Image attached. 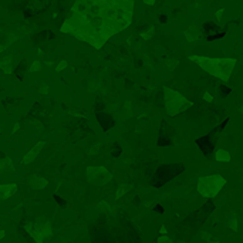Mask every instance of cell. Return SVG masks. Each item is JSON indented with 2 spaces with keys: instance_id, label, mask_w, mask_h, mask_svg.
Wrapping results in <instances>:
<instances>
[{
  "instance_id": "30bf717a",
  "label": "cell",
  "mask_w": 243,
  "mask_h": 243,
  "mask_svg": "<svg viewBox=\"0 0 243 243\" xmlns=\"http://www.w3.org/2000/svg\"><path fill=\"white\" fill-rule=\"evenodd\" d=\"M17 191V185H0V202L4 199H9L14 192Z\"/></svg>"
},
{
  "instance_id": "f1b7e54d",
  "label": "cell",
  "mask_w": 243,
  "mask_h": 243,
  "mask_svg": "<svg viewBox=\"0 0 243 243\" xmlns=\"http://www.w3.org/2000/svg\"><path fill=\"white\" fill-rule=\"evenodd\" d=\"M159 20H161V23H166V16H161Z\"/></svg>"
},
{
  "instance_id": "4316f807",
  "label": "cell",
  "mask_w": 243,
  "mask_h": 243,
  "mask_svg": "<svg viewBox=\"0 0 243 243\" xmlns=\"http://www.w3.org/2000/svg\"><path fill=\"white\" fill-rule=\"evenodd\" d=\"M145 4H148V6H154L155 4V0H142Z\"/></svg>"
},
{
  "instance_id": "484cf974",
  "label": "cell",
  "mask_w": 243,
  "mask_h": 243,
  "mask_svg": "<svg viewBox=\"0 0 243 243\" xmlns=\"http://www.w3.org/2000/svg\"><path fill=\"white\" fill-rule=\"evenodd\" d=\"M203 98H205V100H206V101H213V97L212 96H210V94H209V92H205V96H203Z\"/></svg>"
},
{
  "instance_id": "cb8c5ba5",
  "label": "cell",
  "mask_w": 243,
  "mask_h": 243,
  "mask_svg": "<svg viewBox=\"0 0 243 243\" xmlns=\"http://www.w3.org/2000/svg\"><path fill=\"white\" fill-rule=\"evenodd\" d=\"M158 243H172V240H171L169 237L163 236V237H159V239H158Z\"/></svg>"
},
{
  "instance_id": "4fadbf2b",
  "label": "cell",
  "mask_w": 243,
  "mask_h": 243,
  "mask_svg": "<svg viewBox=\"0 0 243 243\" xmlns=\"http://www.w3.org/2000/svg\"><path fill=\"white\" fill-rule=\"evenodd\" d=\"M0 68L4 71L6 74L13 73V68H12V55H7L6 59H3L0 61Z\"/></svg>"
},
{
  "instance_id": "9a60e30c",
  "label": "cell",
  "mask_w": 243,
  "mask_h": 243,
  "mask_svg": "<svg viewBox=\"0 0 243 243\" xmlns=\"http://www.w3.org/2000/svg\"><path fill=\"white\" fill-rule=\"evenodd\" d=\"M216 161H219V162H229L230 161V155L225 149H219L216 152Z\"/></svg>"
},
{
  "instance_id": "277c9868",
  "label": "cell",
  "mask_w": 243,
  "mask_h": 243,
  "mask_svg": "<svg viewBox=\"0 0 243 243\" xmlns=\"http://www.w3.org/2000/svg\"><path fill=\"white\" fill-rule=\"evenodd\" d=\"M189 59L192 61H196L200 64L203 70H206L209 74L219 77L222 80H228L230 73L233 71V67L236 64V60H226V59H208V57H196L191 55Z\"/></svg>"
},
{
  "instance_id": "603a6c76",
  "label": "cell",
  "mask_w": 243,
  "mask_h": 243,
  "mask_svg": "<svg viewBox=\"0 0 243 243\" xmlns=\"http://www.w3.org/2000/svg\"><path fill=\"white\" fill-rule=\"evenodd\" d=\"M202 237L203 239H206V240H210L212 243H218V240L215 239V237L212 236V235H208V233H202Z\"/></svg>"
},
{
  "instance_id": "8fae6325",
  "label": "cell",
  "mask_w": 243,
  "mask_h": 243,
  "mask_svg": "<svg viewBox=\"0 0 243 243\" xmlns=\"http://www.w3.org/2000/svg\"><path fill=\"white\" fill-rule=\"evenodd\" d=\"M43 147H44V142H43V141L39 142L37 145H34L33 149H31L30 152H27V155H26V157L23 158V163H26V165H27V163H30L31 161L36 159V157H37L39 154H40V151H41V148H43Z\"/></svg>"
},
{
  "instance_id": "d4e9b609",
  "label": "cell",
  "mask_w": 243,
  "mask_h": 243,
  "mask_svg": "<svg viewBox=\"0 0 243 243\" xmlns=\"http://www.w3.org/2000/svg\"><path fill=\"white\" fill-rule=\"evenodd\" d=\"M222 16H223V9H219L218 12H216V18H218V22H220L222 20Z\"/></svg>"
},
{
  "instance_id": "e0dca14e",
  "label": "cell",
  "mask_w": 243,
  "mask_h": 243,
  "mask_svg": "<svg viewBox=\"0 0 243 243\" xmlns=\"http://www.w3.org/2000/svg\"><path fill=\"white\" fill-rule=\"evenodd\" d=\"M229 228H230L232 230H237V218H236V213H232L230 220H229Z\"/></svg>"
},
{
  "instance_id": "7c38bea8",
  "label": "cell",
  "mask_w": 243,
  "mask_h": 243,
  "mask_svg": "<svg viewBox=\"0 0 243 243\" xmlns=\"http://www.w3.org/2000/svg\"><path fill=\"white\" fill-rule=\"evenodd\" d=\"M28 182H30V186L33 189H43L47 185L46 179L40 178V176H31V178L28 179Z\"/></svg>"
},
{
  "instance_id": "4dcf8cb0",
  "label": "cell",
  "mask_w": 243,
  "mask_h": 243,
  "mask_svg": "<svg viewBox=\"0 0 243 243\" xmlns=\"http://www.w3.org/2000/svg\"><path fill=\"white\" fill-rule=\"evenodd\" d=\"M3 236H4V232H3V230H0V239H2Z\"/></svg>"
},
{
  "instance_id": "52a82bcc",
  "label": "cell",
  "mask_w": 243,
  "mask_h": 243,
  "mask_svg": "<svg viewBox=\"0 0 243 243\" xmlns=\"http://www.w3.org/2000/svg\"><path fill=\"white\" fill-rule=\"evenodd\" d=\"M182 171H185V166L181 163H172V165H163L155 173V178L151 181V184L155 185V188H159L162 184L171 181L172 178H175L178 173H181Z\"/></svg>"
},
{
  "instance_id": "8992f818",
  "label": "cell",
  "mask_w": 243,
  "mask_h": 243,
  "mask_svg": "<svg viewBox=\"0 0 243 243\" xmlns=\"http://www.w3.org/2000/svg\"><path fill=\"white\" fill-rule=\"evenodd\" d=\"M165 94H166L165 96V108H166V111H168L169 115H176L192 105V102H189L188 100H185L184 97L176 91L165 88Z\"/></svg>"
},
{
  "instance_id": "7402d4cb",
  "label": "cell",
  "mask_w": 243,
  "mask_h": 243,
  "mask_svg": "<svg viewBox=\"0 0 243 243\" xmlns=\"http://www.w3.org/2000/svg\"><path fill=\"white\" fill-rule=\"evenodd\" d=\"M176 64H178V61H176V60H166V65H168V68H169V70H173Z\"/></svg>"
},
{
  "instance_id": "2e32d148",
  "label": "cell",
  "mask_w": 243,
  "mask_h": 243,
  "mask_svg": "<svg viewBox=\"0 0 243 243\" xmlns=\"http://www.w3.org/2000/svg\"><path fill=\"white\" fill-rule=\"evenodd\" d=\"M128 191H131V186H129V185H121L117 191V199L118 198H122Z\"/></svg>"
},
{
  "instance_id": "83f0119b",
  "label": "cell",
  "mask_w": 243,
  "mask_h": 243,
  "mask_svg": "<svg viewBox=\"0 0 243 243\" xmlns=\"http://www.w3.org/2000/svg\"><path fill=\"white\" fill-rule=\"evenodd\" d=\"M98 148H100V144H97V147H94V148H92L90 154H97V151H98Z\"/></svg>"
},
{
  "instance_id": "9c48e42d",
  "label": "cell",
  "mask_w": 243,
  "mask_h": 243,
  "mask_svg": "<svg viewBox=\"0 0 243 243\" xmlns=\"http://www.w3.org/2000/svg\"><path fill=\"white\" fill-rule=\"evenodd\" d=\"M87 179L96 186H102L112 179V175L102 166H90L87 168Z\"/></svg>"
},
{
  "instance_id": "3957f363",
  "label": "cell",
  "mask_w": 243,
  "mask_h": 243,
  "mask_svg": "<svg viewBox=\"0 0 243 243\" xmlns=\"http://www.w3.org/2000/svg\"><path fill=\"white\" fill-rule=\"evenodd\" d=\"M215 205L212 202H206L200 209H198L196 212L191 213L186 219L176 225L175 230H176V236L179 240H189L198 230L200 229V226L205 223V220L208 219V216L213 212Z\"/></svg>"
},
{
  "instance_id": "5b68a950",
  "label": "cell",
  "mask_w": 243,
  "mask_h": 243,
  "mask_svg": "<svg viewBox=\"0 0 243 243\" xmlns=\"http://www.w3.org/2000/svg\"><path fill=\"white\" fill-rule=\"evenodd\" d=\"M226 185V179L220 175H209V176H200L198 179V192L203 198H215L222 188Z\"/></svg>"
},
{
  "instance_id": "7a4b0ae2",
  "label": "cell",
  "mask_w": 243,
  "mask_h": 243,
  "mask_svg": "<svg viewBox=\"0 0 243 243\" xmlns=\"http://www.w3.org/2000/svg\"><path fill=\"white\" fill-rule=\"evenodd\" d=\"M91 243H142L141 232L122 208L101 202L88 220Z\"/></svg>"
},
{
  "instance_id": "6da1fadb",
  "label": "cell",
  "mask_w": 243,
  "mask_h": 243,
  "mask_svg": "<svg viewBox=\"0 0 243 243\" xmlns=\"http://www.w3.org/2000/svg\"><path fill=\"white\" fill-rule=\"evenodd\" d=\"M134 0H77L68 20L73 34L100 47L132 20Z\"/></svg>"
},
{
  "instance_id": "ba28073f",
  "label": "cell",
  "mask_w": 243,
  "mask_h": 243,
  "mask_svg": "<svg viewBox=\"0 0 243 243\" xmlns=\"http://www.w3.org/2000/svg\"><path fill=\"white\" fill-rule=\"evenodd\" d=\"M26 229H27L28 233L36 239L37 243H43V240L46 239V237L51 236V223L44 218L36 219L34 225L26 226Z\"/></svg>"
},
{
  "instance_id": "ac0fdd59",
  "label": "cell",
  "mask_w": 243,
  "mask_h": 243,
  "mask_svg": "<svg viewBox=\"0 0 243 243\" xmlns=\"http://www.w3.org/2000/svg\"><path fill=\"white\" fill-rule=\"evenodd\" d=\"M41 70V63L40 61H34L33 64H31V67L28 68V71H30V73H36V71H40Z\"/></svg>"
},
{
  "instance_id": "44dd1931",
  "label": "cell",
  "mask_w": 243,
  "mask_h": 243,
  "mask_svg": "<svg viewBox=\"0 0 243 243\" xmlns=\"http://www.w3.org/2000/svg\"><path fill=\"white\" fill-rule=\"evenodd\" d=\"M39 92H40V94H49V85H47L46 83H41L40 88H39Z\"/></svg>"
},
{
  "instance_id": "ffe728a7",
  "label": "cell",
  "mask_w": 243,
  "mask_h": 243,
  "mask_svg": "<svg viewBox=\"0 0 243 243\" xmlns=\"http://www.w3.org/2000/svg\"><path fill=\"white\" fill-rule=\"evenodd\" d=\"M65 67H67V61H65V60H61V61L59 63V65L55 67V71H57V73H60V71H63Z\"/></svg>"
},
{
  "instance_id": "5bb4252c",
  "label": "cell",
  "mask_w": 243,
  "mask_h": 243,
  "mask_svg": "<svg viewBox=\"0 0 243 243\" xmlns=\"http://www.w3.org/2000/svg\"><path fill=\"white\" fill-rule=\"evenodd\" d=\"M185 37H186V40L188 41H195L199 37V34H198V30H196V27L195 26H191V27L188 28V30L185 31Z\"/></svg>"
},
{
  "instance_id": "d6986e66",
  "label": "cell",
  "mask_w": 243,
  "mask_h": 243,
  "mask_svg": "<svg viewBox=\"0 0 243 243\" xmlns=\"http://www.w3.org/2000/svg\"><path fill=\"white\" fill-rule=\"evenodd\" d=\"M152 31H154V27H151L148 31H145V33H141V37L144 39V40H149L152 37Z\"/></svg>"
},
{
  "instance_id": "f546056e",
  "label": "cell",
  "mask_w": 243,
  "mask_h": 243,
  "mask_svg": "<svg viewBox=\"0 0 243 243\" xmlns=\"http://www.w3.org/2000/svg\"><path fill=\"white\" fill-rule=\"evenodd\" d=\"M161 233H162V235H166V228H165V226H162V228H161Z\"/></svg>"
}]
</instances>
